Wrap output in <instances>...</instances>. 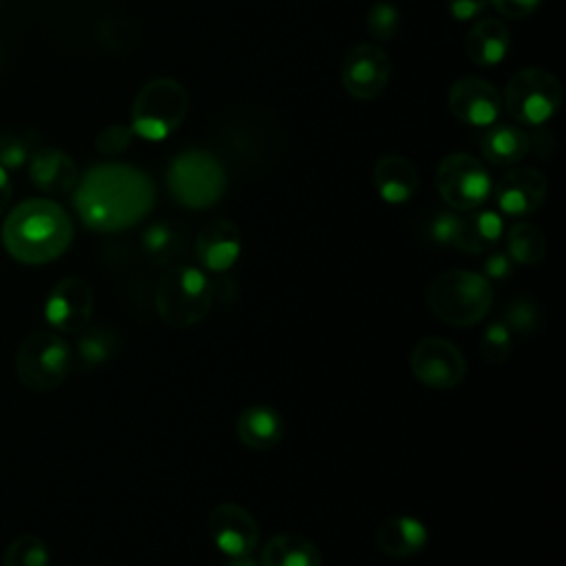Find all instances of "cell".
<instances>
[{
  "label": "cell",
  "mask_w": 566,
  "mask_h": 566,
  "mask_svg": "<svg viewBox=\"0 0 566 566\" xmlns=\"http://www.w3.org/2000/svg\"><path fill=\"white\" fill-rule=\"evenodd\" d=\"M436 188L451 210L471 212L491 197L493 179L478 157L451 153L436 168Z\"/></svg>",
  "instance_id": "obj_9"
},
{
  "label": "cell",
  "mask_w": 566,
  "mask_h": 566,
  "mask_svg": "<svg viewBox=\"0 0 566 566\" xmlns=\"http://www.w3.org/2000/svg\"><path fill=\"white\" fill-rule=\"evenodd\" d=\"M261 566H321L318 548L303 535L279 533L261 548Z\"/></svg>",
  "instance_id": "obj_23"
},
{
  "label": "cell",
  "mask_w": 566,
  "mask_h": 566,
  "mask_svg": "<svg viewBox=\"0 0 566 566\" xmlns=\"http://www.w3.org/2000/svg\"><path fill=\"white\" fill-rule=\"evenodd\" d=\"M504 323L511 332L531 334V332H537V327L542 325V312L533 301L515 298L513 303H509L504 312Z\"/></svg>",
  "instance_id": "obj_31"
},
{
  "label": "cell",
  "mask_w": 566,
  "mask_h": 566,
  "mask_svg": "<svg viewBox=\"0 0 566 566\" xmlns=\"http://www.w3.org/2000/svg\"><path fill=\"white\" fill-rule=\"evenodd\" d=\"M285 433V422L281 413L268 405H252L243 409L237 418V436L239 440L254 449L265 451L281 442Z\"/></svg>",
  "instance_id": "obj_21"
},
{
  "label": "cell",
  "mask_w": 566,
  "mask_h": 566,
  "mask_svg": "<svg viewBox=\"0 0 566 566\" xmlns=\"http://www.w3.org/2000/svg\"><path fill=\"white\" fill-rule=\"evenodd\" d=\"M119 347V336L115 329L104 327V325H86L75 343V358L77 367L82 371L97 369L106 365Z\"/></svg>",
  "instance_id": "obj_25"
},
{
  "label": "cell",
  "mask_w": 566,
  "mask_h": 566,
  "mask_svg": "<svg viewBox=\"0 0 566 566\" xmlns=\"http://www.w3.org/2000/svg\"><path fill=\"white\" fill-rule=\"evenodd\" d=\"M195 254L203 270L226 274L241 254V232L230 219H212L201 226L195 239Z\"/></svg>",
  "instance_id": "obj_16"
},
{
  "label": "cell",
  "mask_w": 566,
  "mask_h": 566,
  "mask_svg": "<svg viewBox=\"0 0 566 566\" xmlns=\"http://www.w3.org/2000/svg\"><path fill=\"white\" fill-rule=\"evenodd\" d=\"M27 164L31 184L44 195H66L80 179L73 157L60 148L42 146L31 153Z\"/></svg>",
  "instance_id": "obj_17"
},
{
  "label": "cell",
  "mask_w": 566,
  "mask_h": 566,
  "mask_svg": "<svg viewBox=\"0 0 566 566\" xmlns=\"http://www.w3.org/2000/svg\"><path fill=\"white\" fill-rule=\"evenodd\" d=\"M482 272H484V274H482L484 279L502 281V279H506V276L513 272V261H511V256H509L506 252L495 250V252H491V254L484 259Z\"/></svg>",
  "instance_id": "obj_36"
},
{
  "label": "cell",
  "mask_w": 566,
  "mask_h": 566,
  "mask_svg": "<svg viewBox=\"0 0 566 566\" xmlns=\"http://www.w3.org/2000/svg\"><path fill=\"white\" fill-rule=\"evenodd\" d=\"M212 301V281L195 265L168 268L155 285V310L175 329H186L203 321Z\"/></svg>",
  "instance_id": "obj_4"
},
{
  "label": "cell",
  "mask_w": 566,
  "mask_h": 566,
  "mask_svg": "<svg viewBox=\"0 0 566 566\" xmlns=\"http://www.w3.org/2000/svg\"><path fill=\"white\" fill-rule=\"evenodd\" d=\"M186 243L184 230L172 221H155L142 232V248L155 263H168L181 254Z\"/></svg>",
  "instance_id": "obj_27"
},
{
  "label": "cell",
  "mask_w": 566,
  "mask_h": 566,
  "mask_svg": "<svg viewBox=\"0 0 566 566\" xmlns=\"http://www.w3.org/2000/svg\"><path fill=\"white\" fill-rule=\"evenodd\" d=\"M190 108L188 91L172 77H155L146 82L130 106V128L135 137L150 144L175 135Z\"/></svg>",
  "instance_id": "obj_3"
},
{
  "label": "cell",
  "mask_w": 566,
  "mask_h": 566,
  "mask_svg": "<svg viewBox=\"0 0 566 566\" xmlns=\"http://www.w3.org/2000/svg\"><path fill=\"white\" fill-rule=\"evenodd\" d=\"M133 139H135V133L130 124H111L97 133L95 148L104 157H119L130 148Z\"/></svg>",
  "instance_id": "obj_32"
},
{
  "label": "cell",
  "mask_w": 566,
  "mask_h": 566,
  "mask_svg": "<svg viewBox=\"0 0 566 566\" xmlns=\"http://www.w3.org/2000/svg\"><path fill=\"white\" fill-rule=\"evenodd\" d=\"M374 188L385 203L400 206L416 195L418 170L407 157L382 155L371 170Z\"/></svg>",
  "instance_id": "obj_18"
},
{
  "label": "cell",
  "mask_w": 566,
  "mask_h": 566,
  "mask_svg": "<svg viewBox=\"0 0 566 566\" xmlns=\"http://www.w3.org/2000/svg\"><path fill=\"white\" fill-rule=\"evenodd\" d=\"M226 566H261V564H256L250 555H241V557H228Z\"/></svg>",
  "instance_id": "obj_39"
},
{
  "label": "cell",
  "mask_w": 566,
  "mask_h": 566,
  "mask_svg": "<svg viewBox=\"0 0 566 566\" xmlns=\"http://www.w3.org/2000/svg\"><path fill=\"white\" fill-rule=\"evenodd\" d=\"M489 4H493L495 11L504 18L522 20V18H528L531 13H535L537 7L542 4V0H489Z\"/></svg>",
  "instance_id": "obj_35"
},
{
  "label": "cell",
  "mask_w": 566,
  "mask_h": 566,
  "mask_svg": "<svg viewBox=\"0 0 566 566\" xmlns=\"http://www.w3.org/2000/svg\"><path fill=\"white\" fill-rule=\"evenodd\" d=\"M73 349L53 332H33L22 340L15 354V374L33 391L60 387L73 369Z\"/></svg>",
  "instance_id": "obj_8"
},
{
  "label": "cell",
  "mask_w": 566,
  "mask_h": 566,
  "mask_svg": "<svg viewBox=\"0 0 566 566\" xmlns=\"http://www.w3.org/2000/svg\"><path fill=\"white\" fill-rule=\"evenodd\" d=\"M449 111L453 117L467 126L486 128L495 124L502 111L500 91L484 77H460L449 88Z\"/></svg>",
  "instance_id": "obj_12"
},
{
  "label": "cell",
  "mask_w": 566,
  "mask_h": 566,
  "mask_svg": "<svg viewBox=\"0 0 566 566\" xmlns=\"http://www.w3.org/2000/svg\"><path fill=\"white\" fill-rule=\"evenodd\" d=\"M460 228H462L460 214H455L451 210H438L427 223V234L438 245L455 248V243L460 239Z\"/></svg>",
  "instance_id": "obj_33"
},
{
  "label": "cell",
  "mask_w": 566,
  "mask_h": 566,
  "mask_svg": "<svg viewBox=\"0 0 566 566\" xmlns=\"http://www.w3.org/2000/svg\"><path fill=\"white\" fill-rule=\"evenodd\" d=\"M502 106L509 115L524 126H542L555 117L562 106L559 80L539 66H526L515 71L504 88Z\"/></svg>",
  "instance_id": "obj_7"
},
{
  "label": "cell",
  "mask_w": 566,
  "mask_h": 566,
  "mask_svg": "<svg viewBox=\"0 0 566 566\" xmlns=\"http://www.w3.org/2000/svg\"><path fill=\"white\" fill-rule=\"evenodd\" d=\"M546 177L531 166H520L506 170L491 195L495 197V206L500 212L509 217H526L535 212L546 199Z\"/></svg>",
  "instance_id": "obj_15"
},
{
  "label": "cell",
  "mask_w": 566,
  "mask_h": 566,
  "mask_svg": "<svg viewBox=\"0 0 566 566\" xmlns=\"http://www.w3.org/2000/svg\"><path fill=\"white\" fill-rule=\"evenodd\" d=\"M166 186L177 203L192 210H206L226 195L228 177L212 153L188 148L170 159Z\"/></svg>",
  "instance_id": "obj_6"
},
{
  "label": "cell",
  "mask_w": 566,
  "mask_h": 566,
  "mask_svg": "<svg viewBox=\"0 0 566 566\" xmlns=\"http://www.w3.org/2000/svg\"><path fill=\"white\" fill-rule=\"evenodd\" d=\"M480 153L489 164L509 168L528 153V133L513 124H491L480 137Z\"/></svg>",
  "instance_id": "obj_22"
},
{
  "label": "cell",
  "mask_w": 566,
  "mask_h": 566,
  "mask_svg": "<svg viewBox=\"0 0 566 566\" xmlns=\"http://www.w3.org/2000/svg\"><path fill=\"white\" fill-rule=\"evenodd\" d=\"M155 181L137 166L104 161L91 166L73 188L82 223L97 232H119L139 223L155 206Z\"/></svg>",
  "instance_id": "obj_1"
},
{
  "label": "cell",
  "mask_w": 566,
  "mask_h": 566,
  "mask_svg": "<svg viewBox=\"0 0 566 566\" xmlns=\"http://www.w3.org/2000/svg\"><path fill=\"white\" fill-rule=\"evenodd\" d=\"M391 60L374 42L356 44L347 51L340 66V82L347 95L367 102L376 99L389 84Z\"/></svg>",
  "instance_id": "obj_11"
},
{
  "label": "cell",
  "mask_w": 566,
  "mask_h": 566,
  "mask_svg": "<svg viewBox=\"0 0 566 566\" xmlns=\"http://www.w3.org/2000/svg\"><path fill=\"white\" fill-rule=\"evenodd\" d=\"M11 197H13V186H11V177L9 172L0 166V214L9 208L11 203Z\"/></svg>",
  "instance_id": "obj_38"
},
{
  "label": "cell",
  "mask_w": 566,
  "mask_h": 566,
  "mask_svg": "<svg viewBox=\"0 0 566 566\" xmlns=\"http://www.w3.org/2000/svg\"><path fill=\"white\" fill-rule=\"evenodd\" d=\"M504 232V221L502 214L495 210H471V214L462 217V228H460V239L455 243L458 250L467 254H480L489 250L493 243L500 241Z\"/></svg>",
  "instance_id": "obj_24"
},
{
  "label": "cell",
  "mask_w": 566,
  "mask_h": 566,
  "mask_svg": "<svg viewBox=\"0 0 566 566\" xmlns=\"http://www.w3.org/2000/svg\"><path fill=\"white\" fill-rule=\"evenodd\" d=\"M491 305L493 287L489 279L471 270L442 272L429 287L431 312L453 327H471L480 323Z\"/></svg>",
  "instance_id": "obj_5"
},
{
  "label": "cell",
  "mask_w": 566,
  "mask_h": 566,
  "mask_svg": "<svg viewBox=\"0 0 566 566\" xmlns=\"http://www.w3.org/2000/svg\"><path fill=\"white\" fill-rule=\"evenodd\" d=\"M511 49V35L500 18H480L467 33V57L478 66L500 64Z\"/></svg>",
  "instance_id": "obj_19"
},
{
  "label": "cell",
  "mask_w": 566,
  "mask_h": 566,
  "mask_svg": "<svg viewBox=\"0 0 566 566\" xmlns=\"http://www.w3.org/2000/svg\"><path fill=\"white\" fill-rule=\"evenodd\" d=\"M486 7L489 0H447V11L458 22L475 20Z\"/></svg>",
  "instance_id": "obj_37"
},
{
  "label": "cell",
  "mask_w": 566,
  "mask_h": 566,
  "mask_svg": "<svg viewBox=\"0 0 566 566\" xmlns=\"http://www.w3.org/2000/svg\"><path fill=\"white\" fill-rule=\"evenodd\" d=\"M31 157V144L27 137L15 133H4L0 137V166L4 170L22 168Z\"/></svg>",
  "instance_id": "obj_34"
},
{
  "label": "cell",
  "mask_w": 566,
  "mask_h": 566,
  "mask_svg": "<svg viewBox=\"0 0 566 566\" xmlns=\"http://www.w3.org/2000/svg\"><path fill=\"white\" fill-rule=\"evenodd\" d=\"M427 526L411 515H396L380 524L376 531V546L396 559H407L427 546Z\"/></svg>",
  "instance_id": "obj_20"
},
{
  "label": "cell",
  "mask_w": 566,
  "mask_h": 566,
  "mask_svg": "<svg viewBox=\"0 0 566 566\" xmlns=\"http://www.w3.org/2000/svg\"><path fill=\"white\" fill-rule=\"evenodd\" d=\"M511 340L513 332L506 327L504 321L489 323L480 336V356L491 365H500L511 354Z\"/></svg>",
  "instance_id": "obj_30"
},
{
  "label": "cell",
  "mask_w": 566,
  "mask_h": 566,
  "mask_svg": "<svg viewBox=\"0 0 566 566\" xmlns=\"http://www.w3.org/2000/svg\"><path fill=\"white\" fill-rule=\"evenodd\" d=\"M2 566H49V548L35 535H20L7 546Z\"/></svg>",
  "instance_id": "obj_28"
},
{
  "label": "cell",
  "mask_w": 566,
  "mask_h": 566,
  "mask_svg": "<svg viewBox=\"0 0 566 566\" xmlns=\"http://www.w3.org/2000/svg\"><path fill=\"white\" fill-rule=\"evenodd\" d=\"M365 27L374 40L387 42L398 33L400 27V11L389 0H378L367 9Z\"/></svg>",
  "instance_id": "obj_29"
},
{
  "label": "cell",
  "mask_w": 566,
  "mask_h": 566,
  "mask_svg": "<svg viewBox=\"0 0 566 566\" xmlns=\"http://www.w3.org/2000/svg\"><path fill=\"white\" fill-rule=\"evenodd\" d=\"M413 376L431 389H451L464 380V354L447 338L429 336L413 345L409 354Z\"/></svg>",
  "instance_id": "obj_10"
},
{
  "label": "cell",
  "mask_w": 566,
  "mask_h": 566,
  "mask_svg": "<svg viewBox=\"0 0 566 566\" xmlns=\"http://www.w3.org/2000/svg\"><path fill=\"white\" fill-rule=\"evenodd\" d=\"M506 254L513 263L537 265L546 256V237L531 221H517L506 232Z\"/></svg>",
  "instance_id": "obj_26"
},
{
  "label": "cell",
  "mask_w": 566,
  "mask_h": 566,
  "mask_svg": "<svg viewBox=\"0 0 566 566\" xmlns=\"http://www.w3.org/2000/svg\"><path fill=\"white\" fill-rule=\"evenodd\" d=\"M91 314L93 292L88 283L77 276L57 281L44 301V318L57 332H82L88 325Z\"/></svg>",
  "instance_id": "obj_14"
},
{
  "label": "cell",
  "mask_w": 566,
  "mask_h": 566,
  "mask_svg": "<svg viewBox=\"0 0 566 566\" xmlns=\"http://www.w3.org/2000/svg\"><path fill=\"white\" fill-rule=\"evenodd\" d=\"M0 237L9 256L27 265H42L66 252L73 241V223L60 203L35 197L7 214Z\"/></svg>",
  "instance_id": "obj_2"
},
{
  "label": "cell",
  "mask_w": 566,
  "mask_h": 566,
  "mask_svg": "<svg viewBox=\"0 0 566 566\" xmlns=\"http://www.w3.org/2000/svg\"><path fill=\"white\" fill-rule=\"evenodd\" d=\"M212 544L226 557L252 555L259 544V526L254 517L237 502H221L208 515Z\"/></svg>",
  "instance_id": "obj_13"
}]
</instances>
